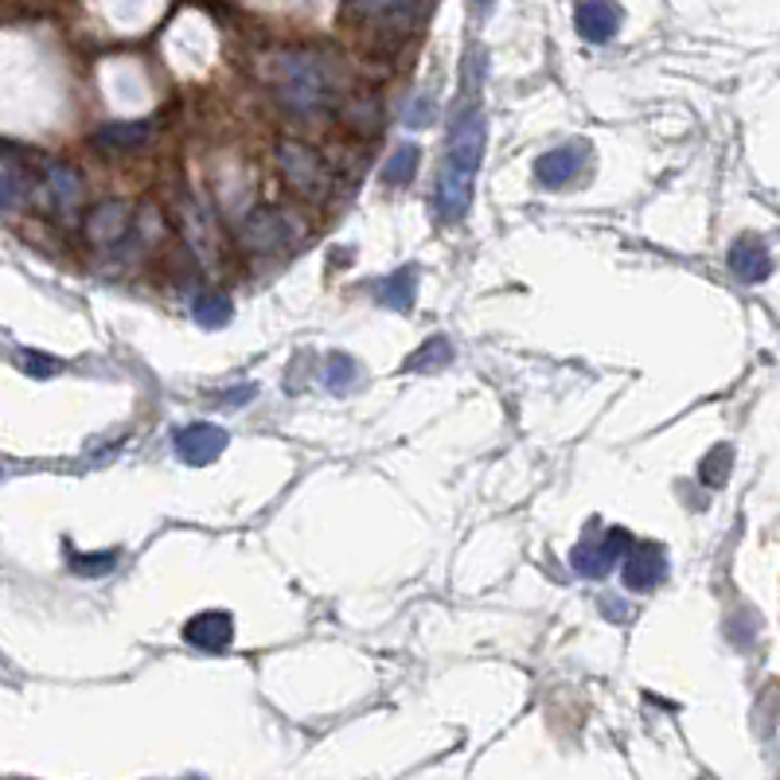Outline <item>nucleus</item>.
<instances>
[{
	"label": "nucleus",
	"mask_w": 780,
	"mask_h": 780,
	"mask_svg": "<svg viewBox=\"0 0 780 780\" xmlns=\"http://www.w3.org/2000/svg\"><path fill=\"white\" fill-rule=\"evenodd\" d=\"M730 269L745 286H757V281H765L772 273V258L757 238H737L734 251H730Z\"/></svg>",
	"instance_id": "13"
},
{
	"label": "nucleus",
	"mask_w": 780,
	"mask_h": 780,
	"mask_svg": "<svg viewBox=\"0 0 780 780\" xmlns=\"http://www.w3.org/2000/svg\"><path fill=\"white\" fill-rule=\"evenodd\" d=\"M585 161H590V144H558V149H550V153L535 161V179L543 188H566L585 168Z\"/></svg>",
	"instance_id": "10"
},
{
	"label": "nucleus",
	"mask_w": 780,
	"mask_h": 780,
	"mask_svg": "<svg viewBox=\"0 0 780 780\" xmlns=\"http://www.w3.org/2000/svg\"><path fill=\"white\" fill-rule=\"evenodd\" d=\"M418 161H422L418 144H403V149H395V156L383 164L379 179H383L386 188H403V184H410L414 179V172H418Z\"/></svg>",
	"instance_id": "17"
},
{
	"label": "nucleus",
	"mask_w": 780,
	"mask_h": 780,
	"mask_svg": "<svg viewBox=\"0 0 780 780\" xmlns=\"http://www.w3.org/2000/svg\"><path fill=\"white\" fill-rule=\"evenodd\" d=\"M191 313H196V321L203 324V328H223V324L231 321V301L219 293H199Z\"/></svg>",
	"instance_id": "19"
},
{
	"label": "nucleus",
	"mask_w": 780,
	"mask_h": 780,
	"mask_svg": "<svg viewBox=\"0 0 780 780\" xmlns=\"http://www.w3.org/2000/svg\"><path fill=\"white\" fill-rule=\"evenodd\" d=\"M149 141V121H117V126H102L94 133V149L102 153H133Z\"/></svg>",
	"instance_id": "14"
},
{
	"label": "nucleus",
	"mask_w": 780,
	"mask_h": 780,
	"mask_svg": "<svg viewBox=\"0 0 780 780\" xmlns=\"http://www.w3.org/2000/svg\"><path fill=\"white\" fill-rule=\"evenodd\" d=\"M574 24H578V36H582L585 44H609V39L620 32L617 0H578Z\"/></svg>",
	"instance_id": "11"
},
{
	"label": "nucleus",
	"mask_w": 780,
	"mask_h": 780,
	"mask_svg": "<svg viewBox=\"0 0 780 780\" xmlns=\"http://www.w3.org/2000/svg\"><path fill=\"white\" fill-rule=\"evenodd\" d=\"M414 286H418V273H414L410 266L395 269V273L379 286V301H383L386 308H395V313H406V308L414 305Z\"/></svg>",
	"instance_id": "16"
},
{
	"label": "nucleus",
	"mask_w": 780,
	"mask_h": 780,
	"mask_svg": "<svg viewBox=\"0 0 780 780\" xmlns=\"http://www.w3.org/2000/svg\"><path fill=\"white\" fill-rule=\"evenodd\" d=\"M356 375H359V368L351 356H344V351H333V356H328V391H333V395H348Z\"/></svg>",
	"instance_id": "20"
},
{
	"label": "nucleus",
	"mask_w": 780,
	"mask_h": 780,
	"mask_svg": "<svg viewBox=\"0 0 780 780\" xmlns=\"http://www.w3.org/2000/svg\"><path fill=\"white\" fill-rule=\"evenodd\" d=\"M278 161H281L286 179L301 191V196H324V188H328V172H324V161L316 149H308V144H301V141H281Z\"/></svg>",
	"instance_id": "5"
},
{
	"label": "nucleus",
	"mask_w": 780,
	"mask_h": 780,
	"mask_svg": "<svg viewBox=\"0 0 780 780\" xmlns=\"http://www.w3.org/2000/svg\"><path fill=\"white\" fill-rule=\"evenodd\" d=\"M473 4H476V9H480V12H488V9H492V4H496V0H473Z\"/></svg>",
	"instance_id": "26"
},
{
	"label": "nucleus",
	"mask_w": 780,
	"mask_h": 780,
	"mask_svg": "<svg viewBox=\"0 0 780 780\" xmlns=\"http://www.w3.org/2000/svg\"><path fill=\"white\" fill-rule=\"evenodd\" d=\"M480 153H485V117L480 109H461L453 117L445 144V164H441V184H438V216L441 223H457L465 219L468 203H473V184L476 168H480Z\"/></svg>",
	"instance_id": "1"
},
{
	"label": "nucleus",
	"mask_w": 780,
	"mask_h": 780,
	"mask_svg": "<svg viewBox=\"0 0 780 780\" xmlns=\"http://www.w3.org/2000/svg\"><path fill=\"white\" fill-rule=\"evenodd\" d=\"M348 4L359 16H371V20H395L410 9V0H348Z\"/></svg>",
	"instance_id": "21"
},
{
	"label": "nucleus",
	"mask_w": 780,
	"mask_h": 780,
	"mask_svg": "<svg viewBox=\"0 0 780 780\" xmlns=\"http://www.w3.org/2000/svg\"><path fill=\"white\" fill-rule=\"evenodd\" d=\"M273 86L293 114H316L328 98V71L313 51H281L273 59Z\"/></svg>",
	"instance_id": "2"
},
{
	"label": "nucleus",
	"mask_w": 780,
	"mask_h": 780,
	"mask_svg": "<svg viewBox=\"0 0 780 780\" xmlns=\"http://www.w3.org/2000/svg\"><path fill=\"white\" fill-rule=\"evenodd\" d=\"M296 238V226L286 211L278 207H258L251 216L243 219V243L246 251L254 254H273V251H286L289 243Z\"/></svg>",
	"instance_id": "4"
},
{
	"label": "nucleus",
	"mask_w": 780,
	"mask_h": 780,
	"mask_svg": "<svg viewBox=\"0 0 780 780\" xmlns=\"http://www.w3.org/2000/svg\"><path fill=\"white\" fill-rule=\"evenodd\" d=\"M632 547V535L625 527H613L609 535L602 538H582L574 550H570V566H574L582 578H605L620 558Z\"/></svg>",
	"instance_id": "3"
},
{
	"label": "nucleus",
	"mask_w": 780,
	"mask_h": 780,
	"mask_svg": "<svg viewBox=\"0 0 780 780\" xmlns=\"http://www.w3.org/2000/svg\"><path fill=\"white\" fill-rule=\"evenodd\" d=\"M667 578V550L660 543H632L625 555V585L632 593H648Z\"/></svg>",
	"instance_id": "8"
},
{
	"label": "nucleus",
	"mask_w": 780,
	"mask_h": 780,
	"mask_svg": "<svg viewBox=\"0 0 780 780\" xmlns=\"http://www.w3.org/2000/svg\"><path fill=\"white\" fill-rule=\"evenodd\" d=\"M184 640L199 652H226L234 644V617L231 613L207 609L184 625Z\"/></svg>",
	"instance_id": "12"
},
{
	"label": "nucleus",
	"mask_w": 780,
	"mask_h": 780,
	"mask_svg": "<svg viewBox=\"0 0 780 780\" xmlns=\"http://www.w3.org/2000/svg\"><path fill=\"white\" fill-rule=\"evenodd\" d=\"M117 566V555L106 550V555H71V570L79 578H106Z\"/></svg>",
	"instance_id": "22"
},
{
	"label": "nucleus",
	"mask_w": 780,
	"mask_h": 780,
	"mask_svg": "<svg viewBox=\"0 0 780 780\" xmlns=\"http://www.w3.org/2000/svg\"><path fill=\"white\" fill-rule=\"evenodd\" d=\"M44 191H47V203L55 207V216L74 219V211L82 207V196H86V184H82L74 164L47 161L44 164Z\"/></svg>",
	"instance_id": "7"
},
{
	"label": "nucleus",
	"mask_w": 780,
	"mask_h": 780,
	"mask_svg": "<svg viewBox=\"0 0 780 780\" xmlns=\"http://www.w3.org/2000/svg\"><path fill=\"white\" fill-rule=\"evenodd\" d=\"M86 238L94 246H117L126 243L129 231H133V203H126V199H102L94 211L86 216Z\"/></svg>",
	"instance_id": "6"
},
{
	"label": "nucleus",
	"mask_w": 780,
	"mask_h": 780,
	"mask_svg": "<svg viewBox=\"0 0 780 780\" xmlns=\"http://www.w3.org/2000/svg\"><path fill=\"white\" fill-rule=\"evenodd\" d=\"M24 196H27L24 172L0 156V211H16V207L24 203Z\"/></svg>",
	"instance_id": "18"
},
{
	"label": "nucleus",
	"mask_w": 780,
	"mask_h": 780,
	"mask_svg": "<svg viewBox=\"0 0 780 780\" xmlns=\"http://www.w3.org/2000/svg\"><path fill=\"white\" fill-rule=\"evenodd\" d=\"M699 473H702V480H707V485H722V480H726V473H730V449L726 445H718L714 453H707V457H702V465H699Z\"/></svg>",
	"instance_id": "23"
},
{
	"label": "nucleus",
	"mask_w": 780,
	"mask_h": 780,
	"mask_svg": "<svg viewBox=\"0 0 780 780\" xmlns=\"http://www.w3.org/2000/svg\"><path fill=\"white\" fill-rule=\"evenodd\" d=\"M184 231H188V243L196 246V251L203 254V258H211V254H207L211 246H207V234H203V231H207V226H203V216H199V211H196L191 203H184Z\"/></svg>",
	"instance_id": "24"
},
{
	"label": "nucleus",
	"mask_w": 780,
	"mask_h": 780,
	"mask_svg": "<svg viewBox=\"0 0 780 780\" xmlns=\"http://www.w3.org/2000/svg\"><path fill=\"white\" fill-rule=\"evenodd\" d=\"M449 363H453V344L445 336H433V340H426L422 348L406 359V371L410 375H433V371L449 368Z\"/></svg>",
	"instance_id": "15"
},
{
	"label": "nucleus",
	"mask_w": 780,
	"mask_h": 780,
	"mask_svg": "<svg viewBox=\"0 0 780 780\" xmlns=\"http://www.w3.org/2000/svg\"><path fill=\"white\" fill-rule=\"evenodd\" d=\"M16 363H20V368H24L32 379H51L55 371H59V359H51V356H36V351H20Z\"/></svg>",
	"instance_id": "25"
},
{
	"label": "nucleus",
	"mask_w": 780,
	"mask_h": 780,
	"mask_svg": "<svg viewBox=\"0 0 780 780\" xmlns=\"http://www.w3.org/2000/svg\"><path fill=\"white\" fill-rule=\"evenodd\" d=\"M226 441H231L226 430H219V426H211V422L184 426V430L176 433V457L191 468H203V465H211V461H219Z\"/></svg>",
	"instance_id": "9"
}]
</instances>
